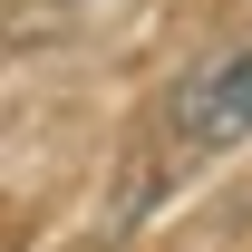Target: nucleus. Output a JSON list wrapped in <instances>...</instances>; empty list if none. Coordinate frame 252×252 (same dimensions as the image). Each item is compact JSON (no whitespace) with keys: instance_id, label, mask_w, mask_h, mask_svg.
Returning a JSON list of instances; mask_svg holds the SVG:
<instances>
[{"instance_id":"nucleus-1","label":"nucleus","mask_w":252,"mask_h":252,"mask_svg":"<svg viewBox=\"0 0 252 252\" xmlns=\"http://www.w3.org/2000/svg\"><path fill=\"white\" fill-rule=\"evenodd\" d=\"M175 136H185L194 156H223V146H243L252 136V49H223V59H204L175 88Z\"/></svg>"}]
</instances>
